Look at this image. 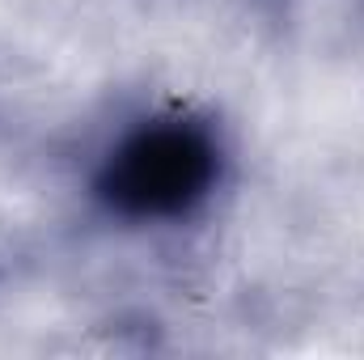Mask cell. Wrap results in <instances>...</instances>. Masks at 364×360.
I'll return each mask as SVG.
<instances>
[{
  "mask_svg": "<svg viewBox=\"0 0 364 360\" xmlns=\"http://www.w3.org/2000/svg\"><path fill=\"white\" fill-rule=\"evenodd\" d=\"M225 179L220 136L191 119H149L123 132L93 170V199L119 221H182Z\"/></svg>",
  "mask_w": 364,
  "mask_h": 360,
  "instance_id": "cell-1",
  "label": "cell"
}]
</instances>
